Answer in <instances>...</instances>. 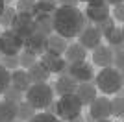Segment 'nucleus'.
<instances>
[{"mask_svg":"<svg viewBox=\"0 0 124 122\" xmlns=\"http://www.w3.org/2000/svg\"><path fill=\"white\" fill-rule=\"evenodd\" d=\"M52 28L57 35L65 39H74L83 30V13L78 8L57 6L56 11L52 13Z\"/></svg>","mask_w":124,"mask_h":122,"instance_id":"obj_1","label":"nucleus"},{"mask_svg":"<svg viewBox=\"0 0 124 122\" xmlns=\"http://www.w3.org/2000/svg\"><path fill=\"white\" fill-rule=\"evenodd\" d=\"M122 72H119L113 67H106L100 69L98 74H94V85L96 89L104 92V94H117L122 91Z\"/></svg>","mask_w":124,"mask_h":122,"instance_id":"obj_2","label":"nucleus"},{"mask_svg":"<svg viewBox=\"0 0 124 122\" xmlns=\"http://www.w3.org/2000/svg\"><path fill=\"white\" fill-rule=\"evenodd\" d=\"M54 89L48 83H31L28 87V91L24 92V100L30 104L33 109H45L54 102Z\"/></svg>","mask_w":124,"mask_h":122,"instance_id":"obj_3","label":"nucleus"},{"mask_svg":"<svg viewBox=\"0 0 124 122\" xmlns=\"http://www.w3.org/2000/svg\"><path fill=\"white\" fill-rule=\"evenodd\" d=\"M56 104V117L59 120H74L82 115V102L78 100L76 94H63L59 100H54Z\"/></svg>","mask_w":124,"mask_h":122,"instance_id":"obj_4","label":"nucleus"},{"mask_svg":"<svg viewBox=\"0 0 124 122\" xmlns=\"http://www.w3.org/2000/svg\"><path fill=\"white\" fill-rule=\"evenodd\" d=\"M9 30L19 35L22 41L26 37H30L33 31H35V20H33V15H28V13H17L13 22H11Z\"/></svg>","mask_w":124,"mask_h":122,"instance_id":"obj_5","label":"nucleus"},{"mask_svg":"<svg viewBox=\"0 0 124 122\" xmlns=\"http://www.w3.org/2000/svg\"><path fill=\"white\" fill-rule=\"evenodd\" d=\"M83 17L89 19L91 22H100L106 17H109V4L106 0H89L85 6V11H82Z\"/></svg>","mask_w":124,"mask_h":122,"instance_id":"obj_6","label":"nucleus"},{"mask_svg":"<svg viewBox=\"0 0 124 122\" xmlns=\"http://www.w3.org/2000/svg\"><path fill=\"white\" fill-rule=\"evenodd\" d=\"M22 48V39L15 35L11 30H4L0 33V50L2 56H19Z\"/></svg>","mask_w":124,"mask_h":122,"instance_id":"obj_7","label":"nucleus"},{"mask_svg":"<svg viewBox=\"0 0 124 122\" xmlns=\"http://www.w3.org/2000/svg\"><path fill=\"white\" fill-rule=\"evenodd\" d=\"M70 65V63H69ZM69 76H72L78 83H85V81H94V69L87 61H78L69 67Z\"/></svg>","mask_w":124,"mask_h":122,"instance_id":"obj_8","label":"nucleus"},{"mask_svg":"<svg viewBox=\"0 0 124 122\" xmlns=\"http://www.w3.org/2000/svg\"><path fill=\"white\" fill-rule=\"evenodd\" d=\"M46 35H43L41 31H33L30 37H26L22 41V48L28 54H33V56H43L46 52Z\"/></svg>","mask_w":124,"mask_h":122,"instance_id":"obj_9","label":"nucleus"},{"mask_svg":"<svg viewBox=\"0 0 124 122\" xmlns=\"http://www.w3.org/2000/svg\"><path fill=\"white\" fill-rule=\"evenodd\" d=\"M89 115L93 117V120H104V118L111 117V106H109L108 96H96L91 104H89Z\"/></svg>","mask_w":124,"mask_h":122,"instance_id":"obj_10","label":"nucleus"},{"mask_svg":"<svg viewBox=\"0 0 124 122\" xmlns=\"http://www.w3.org/2000/svg\"><path fill=\"white\" fill-rule=\"evenodd\" d=\"M76 37H78V43H80L85 50H93V48H96V46L102 43V35L94 30L93 26H91V28H83Z\"/></svg>","mask_w":124,"mask_h":122,"instance_id":"obj_11","label":"nucleus"},{"mask_svg":"<svg viewBox=\"0 0 124 122\" xmlns=\"http://www.w3.org/2000/svg\"><path fill=\"white\" fill-rule=\"evenodd\" d=\"M74 94L78 96V100L82 102V106H89L94 98L98 96V89L94 85V81H85V83H78Z\"/></svg>","mask_w":124,"mask_h":122,"instance_id":"obj_12","label":"nucleus"},{"mask_svg":"<svg viewBox=\"0 0 124 122\" xmlns=\"http://www.w3.org/2000/svg\"><path fill=\"white\" fill-rule=\"evenodd\" d=\"M9 85L13 87L15 91H19V92L24 94V92L28 91V87L31 85L28 72H26L24 69H15V70H11L9 72Z\"/></svg>","mask_w":124,"mask_h":122,"instance_id":"obj_13","label":"nucleus"},{"mask_svg":"<svg viewBox=\"0 0 124 122\" xmlns=\"http://www.w3.org/2000/svg\"><path fill=\"white\" fill-rule=\"evenodd\" d=\"M39 63H41L50 74H57V76H59V72L63 70V67L67 65V61L63 59L61 56H54V54H48V52H45L41 56V61H39Z\"/></svg>","mask_w":124,"mask_h":122,"instance_id":"obj_14","label":"nucleus"},{"mask_svg":"<svg viewBox=\"0 0 124 122\" xmlns=\"http://www.w3.org/2000/svg\"><path fill=\"white\" fill-rule=\"evenodd\" d=\"M70 41L72 39H65V37L57 35V33H52L46 39V52L48 54H54V56H63V52L67 50Z\"/></svg>","mask_w":124,"mask_h":122,"instance_id":"obj_15","label":"nucleus"},{"mask_svg":"<svg viewBox=\"0 0 124 122\" xmlns=\"http://www.w3.org/2000/svg\"><path fill=\"white\" fill-rule=\"evenodd\" d=\"M76 87H78V81L74 80L72 76H59L57 81L52 85L54 92H57L59 96L63 94H74L76 92Z\"/></svg>","mask_w":124,"mask_h":122,"instance_id":"obj_16","label":"nucleus"},{"mask_svg":"<svg viewBox=\"0 0 124 122\" xmlns=\"http://www.w3.org/2000/svg\"><path fill=\"white\" fill-rule=\"evenodd\" d=\"M93 61H94V65H98L100 69L111 67V61H113L111 48H109V46H104L102 43H100L96 48H93Z\"/></svg>","mask_w":124,"mask_h":122,"instance_id":"obj_17","label":"nucleus"},{"mask_svg":"<svg viewBox=\"0 0 124 122\" xmlns=\"http://www.w3.org/2000/svg\"><path fill=\"white\" fill-rule=\"evenodd\" d=\"M63 59L67 61V63H78V61H85V56H87V50L83 48L80 43H70L67 46V50L63 52Z\"/></svg>","mask_w":124,"mask_h":122,"instance_id":"obj_18","label":"nucleus"},{"mask_svg":"<svg viewBox=\"0 0 124 122\" xmlns=\"http://www.w3.org/2000/svg\"><path fill=\"white\" fill-rule=\"evenodd\" d=\"M26 72H28V76H30V81H31V83H46V80L52 76V74L41 65V63H39V61H37V63H33V65H31Z\"/></svg>","mask_w":124,"mask_h":122,"instance_id":"obj_19","label":"nucleus"},{"mask_svg":"<svg viewBox=\"0 0 124 122\" xmlns=\"http://www.w3.org/2000/svg\"><path fill=\"white\" fill-rule=\"evenodd\" d=\"M35 20V31H41L43 35H52L54 28H52V15H33Z\"/></svg>","mask_w":124,"mask_h":122,"instance_id":"obj_20","label":"nucleus"},{"mask_svg":"<svg viewBox=\"0 0 124 122\" xmlns=\"http://www.w3.org/2000/svg\"><path fill=\"white\" fill-rule=\"evenodd\" d=\"M17 118V104L8 100L0 102V122H9Z\"/></svg>","mask_w":124,"mask_h":122,"instance_id":"obj_21","label":"nucleus"},{"mask_svg":"<svg viewBox=\"0 0 124 122\" xmlns=\"http://www.w3.org/2000/svg\"><path fill=\"white\" fill-rule=\"evenodd\" d=\"M56 0H35V13L33 15H52L56 11Z\"/></svg>","mask_w":124,"mask_h":122,"instance_id":"obj_22","label":"nucleus"},{"mask_svg":"<svg viewBox=\"0 0 124 122\" xmlns=\"http://www.w3.org/2000/svg\"><path fill=\"white\" fill-rule=\"evenodd\" d=\"M33 115H35V109H33L26 100H22L21 104H17V120L28 122Z\"/></svg>","mask_w":124,"mask_h":122,"instance_id":"obj_23","label":"nucleus"},{"mask_svg":"<svg viewBox=\"0 0 124 122\" xmlns=\"http://www.w3.org/2000/svg\"><path fill=\"white\" fill-rule=\"evenodd\" d=\"M109 106H111V117L122 118V115H124V98H122V92H117L115 98L109 100Z\"/></svg>","mask_w":124,"mask_h":122,"instance_id":"obj_24","label":"nucleus"},{"mask_svg":"<svg viewBox=\"0 0 124 122\" xmlns=\"http://www.w3.org/2000/svg\"><path fill=\"white\" fill-rule=\"evenodd\" d=\"M106 41L109 43V46H122L124 45V30L115 26L113 30L106 35Z\"/></svg>","mask_w":124,"mask_h":122,"instance_id":"obj_25","label":"nucleus"},{"mask_svg":"<svg viewBox=\"0 0 124 122\" xmlns=\"http://www.w3.org/2000/svg\"><path fill=\"white\" fill-rule=\"evenodd\" d=\"M93 28H94L96 31H98V33H100L102 37H106V35L109 33V31H111V30L115 28V20L111 19V17H106V19H104V20H100V22H94V24H93Z\"/></svg>","mask_w":124,"mask_h":122,"instance_id":"obj_26","label":"nucleus"},{"mask_svg":"<svg viewBox=\"0 0 124 122\" xmlns=\"http://www.w3.org/2000/svg\"><path fill=\"white\" fill-rule=\"evenodd\" d=\"M15 15H17L15 8H13V6H6L4 11H2V15H0V26L8 30L11 26V22H13V19H15Z\"/></svg>","mask_w":124,"mask_h":122,"instance_id":"obj_27","label":"nucleus"},{"mask_svg":"<svg viewBox=\"0 0 124 122\" xmlns=\"http://www.w3.org/2000/svg\"><path fill=\"white\" fill-rule=\"evenodd\" d=\"M111 48V54H113V61H111V67L117 69L119 72H122V67H124V57H122V46H109Z\"/></svg>","mask_w":124,"mask_h":122,"instance_id":"obj_28","label":"nucleus"},{"mask_svg":"<svg viewBox=\"0 0 124 122\" xmlns=\"http://www.w3.org/2000/svg\"><path fill=\"white\" fill-rule=\"evenodd\" d=\"M17 13H28L33 15L35 13V0H17Z\"/></svg>","mask_w":124,"mask_h":122,"instance_id":"obj_29","label":"nucleus"},{"mask_svg":"<svg viewBox=\"0 0 124 122\" xmlns=\"http://www.w3.org/2000/svg\"><path fill=\"white\" fill-rule=\"evenodd\" d=\"M2 96H4V100L13 102V104H21V102L24 100V94H22V92H19V91H15L11 85L8 87L4 92H2Z\"/></svg>","mask_w":124,"mask_h":122,"instance_id":"obj_30","label":"nucleus"},{"mask_svg":"<svg viewBox=\"0 0 124 122\" xmlns=\"http://www.w3.org/2000/svg\"><path fill=\"white\" fill-rule=\"evenodd\" d=\"M0 65L4 67V69H8V70H15V69H19L21 67V63H19V56H2L0 57Z\"/></svg>","mask_w":124,"mask_h":122,"instance_id":"obj_31","label":"nucleus"},{"mask_svg":"<svg viewBox=\"0 0 124 122\" xmlns=\"http://www.w3.org/2000/svg\"><path fill=\"white\" fill-rule=\"evenodd\" d=\"M19 63H21V67L24 70H28L33 63H37V56L28 54V52H22V54H19Z\"/></svg>","mask_w":124,"mask_h":122,"instance_id":"obj_32","label":"nucleus"},{"mask_svg":"<svg viewBox=\"0 0 124 122\" xmlns=\"http://www.w3.org/2000/svg\"><path fill=\"white\" fill-rule=\"evenodd\" d=\"M28 122H63V120H59L56 115H48V113L43 111V113H35Z\"/></svg>","mask_w":124,"mask_h":122,"instance_id":"obj_33","label":"nucleus"},{"mask_svg":"<svg viewBox=\"0 0 124 122\" xmlns=\"http://www.w3.org/2000/svg\"><path fill=\"white\" fill-rule=\"evenodd\" d=\"M9 87V70L0 65V94Z\"/></svg>","mask_w":124,"mask_h":122,"instance_id":"obj_34","label":"nucleus"},{"mask_svg":"<svg viewBox=\"0 0 124 122\" xmlns=\"http://www.w3.org/2000/svg\"><path fill=\"white\" fill-rule=\"evenodd\" d=\"M109 15H113V17H111L113 20H119V22H122V20H124V4L113 6V9H109Z\"/></svg>","mask_w":124,"mask_h":122,"instance_id":"obj_35","label":"nucleus"},{"mask_svg":"<svg viewBox=\"0 0 124 122\" xmlns=\"http://www.w3.org/2000/svg\"><path fill=\"white\" fill-rule=\"evenodd\" d=\"M78 2H80V0H56V4L69 6V8H78Z\"/></svg>","mask_w":124,"mask_h":122,"instance_id":"obj_36","label":"nucleus"},{"mask_svg":"<svg viewBox=\"0 0 124 122\" xmlns=\"http://www.w3.org/2000/svg\"><path fill=\"white\" fill-rule=\"evenodd\" d=\"M108 4H113V6H117V4H122L124 0H106Z\"/></svg>","mask_w":124,"mask_h":122,"instance_id":"obj_37","label":"nucleus"},{"mask_svg":"<svg viewBox=\"0 0 124 122\" xmlns=\"http://www.w3.org/2000/svg\"><path fill=\"white\" fill-rule=\"evenodd\" d=\"M4 8H6V2H4V0H0V15H2V11H4Z\"/></svg>","mask_w":124,"mask_h":122,"instance_id":"obj_38","label":"nucleus"},{"mask_svg":"<svg viewBox=\"0 0 124 122\" xmlns=\"http://www.w3.org/2000/svg\"><path fill=\"white\" fill-rule=\"evenodd\" d=\"M94 122H111V120H108V118H104V120H94Z\"/></svg>","mask_w":124,"mask_h":122,"instance_id":"obj_39","label":"nucleus"},{"mask_svg":"<svg viewBox=\"0 0 124 122\" xmlns=\"http://www.w3.org/2000/svg\"><path fill=\"white\" fill-rule=\"evenodd\" d=\"M9 122H21V120H17V118H13V120H9Z\"/></svg>","mask_w":124,"mask_h":122,"instance_id":"obj_40","label":"nucleus"},{"mask_svg":"<svg viewBox=\"0 0 124 122\" xmlns=\"http://www.w3.org/2000/svg\"><path fill=\"white\" fill-rule=\"evenodd\" d=\"M69 122H78V120H76V118H74V120H69Z\"/></svg>","mask_w":124,"mask_h":122,"instance_id":"obj_41","label":"nucleus"},{"mask_svg":"<svg viewBox=\"0 0 124 122\" xmlns=\"http://www.w3.org/2000/svg\"><path fill=\"white\" fill-rule=\"evenodd\" d=\"M80 2H89V0H80Z\"/></svg>","mask_w":124,"mask_h":122,"instance_id":"obj_42","label":"nucleus"},{"mask_svg":"<svg viewBox=\"0 0 124 122\" xmlns=\"http://www.w3.org/2000/svg\"><path fill=\"white\" fill-rule=\"evenodd\" d=\"M0 57H2V50H0Z\"/></svg>","mask_w":124,"mask_h":122,"instance_id":"obj_43","label":"nucleus"}]
</instances>
